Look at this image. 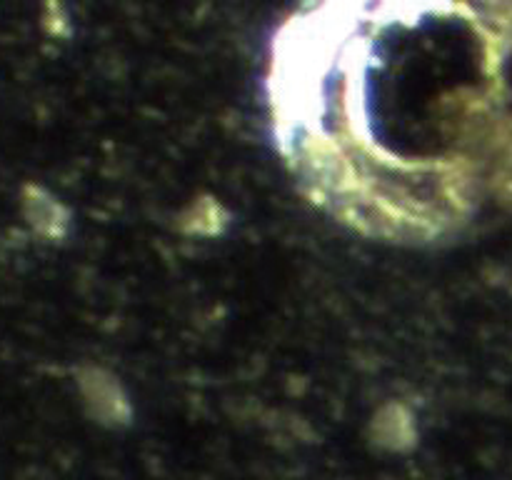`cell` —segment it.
<instances>
[{
    "instance_id": "obj_1",
    "label": "cell",
    "mask_w": 512,
    "mask_h": 480,
    "mask_svg": "<svg viewBox=\"0 0 512 480\" xmlns=\"http://www.w3.org/2000/svg\"><path fill=\"white\" fill-rule=\"evenodd\" d=\"M275 148L365 238H453L512 173V0H303L265 68Z\"/></svg>"
}]
</instances>
